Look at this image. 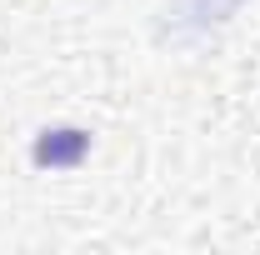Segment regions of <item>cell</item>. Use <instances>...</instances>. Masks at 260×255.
<instances>
[{
    "mask_svg": "<svg viewBox=\"0 0 260 255\" xmlns=\"http://www.w3.org/2000/svg\"><path fill=\"white\" fill-rule=\"evenodd\" d=\"M80 150H85V135L80 130H45V140L35 145V160L40 165H65V160H80Z\"/></svg>",
    "mask_w": 260,
    "mask_h": 255,
    "instance_id": "obj_1",
    "label": "cell"
}]
</instances>
